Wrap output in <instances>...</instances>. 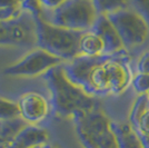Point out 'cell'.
I'll list each match as a JSON object with an SVG mask.
<instances>
[{
    "instance_id": "cell-25",
    "label": "cell",
    "mask_w": 149,
    "mask_h": 148,
    "mask_svg": "<svg viewBox=\"0 0 149 148\" xmlns=\"http://www.w3.org/2000/svg\"><path fill=\"white\" fill-rule=\"evenodd\" d=\"M138 133V131H137ZM138 136L140 138V142L143 144V148H149V134H143V133H138Z\"/></svg>"
},
{
    "instance_id": "cell-8",
    "label": "cell",
    "mask_w": 149,
    "mask_h": 148,
    "mask_svg": "<svg viewBox=\"0 0 149 148\" xmlns=\"http://www.w3.org/2000/svg\"><path fill=\"white\" fill-rule=\"evenodd\" d=\"M63 64L60 58L41 48L31 50L19 61L2 70V74L13 77H35L46 74L51 68Z\"/></svg>"
},
{
    "instance_id": "cell-7",
    "label": "cell",
    "mask_w": 149,
    "mask_h": 148,
    "mask_svg": "<svg viewBox=\"0 0 149 148\" xmlns=\"http://www.w3.org/2000/svg\"><path fill=\"white\" fill-rule=\"evenodd\" d=\"M36 45V22L30 13L25 11L16 20L0 22V46L32 47Z\"/></svg>"
},
{
    "instance_id": "cell-18",
    "label": "cell",
    "mask_w": 149,
    "mask_h": 148,
    "mask_svg": "<svg viewBox=\"0 0 149 148\" xmlns=\"http://www.w3.org/2000/svg\"><path fill=\"white\" fill-rule=\"evenodd\" d=\"M131 86L138 95L149 93V74L138 73L132 77Z\"/></svg>"
},
{
    "instance_id": "cell-5",
    "label": "cell",
    "mask_w": 149,
    "mask_h": 148,
    "mask_svg": "<svg viewBox=\"0 0 149 148\" xmlns=\"http://www.w3.org/2000/svg\"><path fill=\"white\" fill-rule=\"evenodd\" d=\"M99 13L91 0H68L51 10L49 22L76 31H89L95 25Z\"/></svg>"
},
{
    "instance_id": "cell-12",
    "label": "cell",
    "mask_w": 149,
    "mask_h": 148,
    "mask_svg": "<svg viewBox=\"0 0 149 148\" xmlns=\"http://www.w3.org/2000/svg\"><path fill=\"white\" fill-rule=\"evenodd\" d=\"M111 125L117 136L119 148H143L138 133L130 124L112 121Z\"/></svg>"
},
{
    "instance_id": "cell-17",
    "label": "cell",
    "mask_w": 149,
    "mask_h": 148,
    "mask_svg": "<svg viewBox=\"0 0 149 148\" xmlns=\"http://www.w3.org/2000/svg\"><path fill=\"white\" fill-rule=\"evenodd\" d=\"M24 13H25V10L22 8V5L2 7V8H0V22L16 20V19L20 18Z\"/></svg>"
},
{
    "instance_id": "cell-29",
    "label": "cell",
    "mask_w": 149,
    "mask_h": 148,
    "mask_svg": "<svg viewBox=\"0 0 149 148\" xmlns=\"http://www.w3.org/2000/svg\"><path fill=\"white\" fill-rule=\"evenodd\" d=\"M21 1H24V0H21Z\"/></svg>"
},
{
    "instance_id": "cell-2",
    "label": "cell",
    "mask_w": 149,
    "mask_h": 148,
    "mask_svg": "<svg viewBox=\"0 0 149 148\" xmlns=\"http://www.w3.org/2000/svg\"><path fill=\"white\" fill-rule=\"evenodd\" d=\"M44 77L50 93L52 114L57 117L74 118L99 108L96 97L87 94L69 79L63 64L51 68L44 74Z\"/></svg>"
},
{
    "instance_id": "cell-23",
    "label": "cell",
    "mask_w": 149,
    "mask_h": 148,
    "mask_svg": "<svg viewBox=\"0 0 149 148\" xmlns=\"http://www.w3.org/2000/svg\"><path fill=\"white\" fill-rule=\"evenodd\" d=\"M138 73L149 74V50L140 57L138 61Z\"/></svg>"
},
{
    "instance_id": "cell-15",
    "label": "cell",
    "mask_w": 149,
    "mask_h": 148,
    "mask_svg": "<svg viewBox=\"0 0 149 148\" xmlns=\"http://www.w3.org/2000/svg\"><path fill=\"white\" fill-rule=\"evenodd\" d=\"M149 109V96L148 94H143V95H138L136 98L132 108L130 111V116H129V121L130 125L136 128L139 119L141 118L143 114Z\"/></svg>"
},
{
    "instance_id": "cell-21",
    "label": "cell",
    "mask_w": 149,
    "mask_h": 148,
    "mask_svg": "<svg viewBox=\"0 0 149 148\" xmlns=\"http://www.w3.org/2000/svg\"><path fill=\"white\" fill-rule=\"evenodd\" d=\"M134 129L138 131V133L149 134V109L141 116V118L139 119V123L137 125V127L134 128Z\"/></svg>"
},
{
    "instance_id": "cell-11",
    "label": "cell",
    "mask_w": 149,
    "mask_h": 148,
    "mask_svg": "<svg viewBox=\"0 0 149 148\" xmlns=\"http://www.w3.org/2000/svg\"><path fill=\"white\" fill-rule=\"evenodd\" d=\"M49 134L41 127L35 125H27L13 138L8 148H32L42 146L48 142Z\"/></svg>"
},
{
    "instance_id": "cell-28",
    "label": "cell",
    "mask_w": 149,
    "mask_h": 148,
    "mask_svg": "<svg viewBox=\"0 0 149 148\" xmlns=\"http://www.w3.org/2000/svg\"><path fill=\"white\" fill-rule=\"evenodd\" d=\"M148 96H149V93H148Z\"/></svg>"
},
{
    "instance_id": "cell-20",
    "label": "cell",
    "mask_w": 149,
    "mask_h": 148,
    "mask_svg": "<svg viewBox=\"0 0 149 148\" xmlns=\"http://www.w3.org/2000/svg\"><path fill=\"white\" fill-rule=\"evenodd\" d=\"M135 9L143 16L149 26V0H132Z\"/></svg>"
},
{
    "instance_id": "cell-19",
    "label": "cell",
    "mask_w": 149,
    "mask_h": 148,
    "mask_svg": "<svg viewBox=\"0 0 149 148\" xmlns=\"http://www.w3.org/2000/svg\"><path fill=\"white\" fill-rule=\"evenodd\" d=\"M22 8L25 11L30 13L33 17L45 16L44 10L39 3V0H24L22 1Z\"/></svg>"
},
{
    "instance_id": "cell-16",
    "label": "cell",
    "mask_w": 149,
    "mask_h": 148,
    "mask_svg": "<svg viewBox=\"0 0 149 148\" xmlns=\"http://www.w3.org/2000/svg\"><path fill=\"white\" fill-rule=\"evenodd\" d=\"M20 117L17 103L0 97V120H8Z\"/></svg>"
},
{
    "instance_id": "cell-6",
    "label": "cell",
    "mask_w": 149,
    "mask_h": 148,
    "mask_svg": "<svg viewBox=\"0 0 149 148\" xmlns=\"http://www.w3.org/2000/svg\"><path fill=\"white\" fill-rule=\"evenodd\" d=\"M117 28L126 49L143 46L149 39V26L136 9H123L108 16Z\"/></svg>"
},
{
    "instance_id": "cell-22",
    "label": "cell",
    "mask_w": 149,
    "mask_h": 148,
    "mask_svg": "<svg viewBox=\"0 0 149 148\" xmlns=\"http://www.w3.org/2000/svg\"><path fill=\"white\" fill-rule=\"evenodd\" d=\"M66 1H68V0H39V3L42 8V10L47 9V10L51 11V10H55L56 8L63 5Z\"/></svg>"
},
{
    "instance_id": "cell-26",
    "label": "cell",
    "mask_w": 149,
    "mask_h": 148,
    "mask_svg": "<svg viewBox=\"0 0 149 148\" xmlns=\"http://www.w3.org/2000/svg\"><path fill=\"white\" fill-rule=\"evenodd\" d=\"M41 148H60L58 145H56V144H50V142H47V144H45V145H42V147Z\"/></svg>"
},
{
    "instance_id": "cell-9",
    "label": "cell",
    "mask_w": 149,
    "mask_h": 148,
    "mask_svg": "<svg viewBox=\"0 0 149 148\" xmlns=\"http://www.w3.org/2000/svg\"><path fill=\"white\" fill-rule=\"evenodd\" d=\"M19 115L28 125L40 123L47 117L49 105L41 94L30 91L20 96L18 100Z\"/></svg>"
},
{
    "instance_id": "cell-13",
    "label": "cell",
    "mask_w": 149,
    "mask_h": 148,
    "mask_svg": "<svg viewBox=\"0 0 149 148\" xmlns=\"http://www.w3.org/2000/svg\"><path fill=\"white\" fill-rule=\"evenodd\" d=\"M79 51L81 56H93L105 55V45L101 38L93 31H85L80 38Z\"/></svg>"
},
{
    "instance_id": "cell-27",
    "label": "cell",
    "mask_w": 149,
    "mask_h": 148,
    "mask_svg": "<svg viewBox=\"0 0 149 148\" xmlns=\"http://www.w3.org/2000/svg\"><path fill=\"white\" fill-rule=\"evenodd\" d=\"M42 146H36V147H32V148H41Z\"/></svg>"
},
{
    "instance_id": "cell-14",
    "label": "cell",
    "mask_w": 149,
    "mask_h": 148,
    "mask_svg": "<svg viewBox=\"0 0 149 148\" xmlns=\"http://www.w3.org/2000/svg\"><path fill=\"white\" fill-rule=\"evenodd\" d=\"M91 1L99 15L109 16L119 10L129 8L131 0H91Z\"/></svg>"
},
{
    "instance_id": "cell-10",
    "label": "cell",
    "mask_w": 149,
    "mask_h": 148,
    "mask_svg": "<svg viewBox=\"0 0 149 148\" xmlns=\"http://www.w3.org/2000/svg\"><path fill=\"white\" fill-rule=\"evenodd\" d=\"M91 31L97 34L104 41L106 55H115L123 50H127L117 28L108 16L99 15L91 28Z\"/></svg>"
},
{
    "instance_id": "cell-1",
    "label": "cell",
    "mask_w": 149,
    "mask_h": 148,
    "mask_svg": "<svg viewBox=\"0 0 149 148\" xmlns=\"http://www.w3.org/2000/svg\"><path fill=\"white\" fill-rule=\"evenodd\" d=\"M127 50L115 55L78 56L63 62L69 79L93 97L119 95L131 85L132 74Z\"/></svg>"
},
{
    "instance_id": "cell-4",
    "label": "cell",
    "mask_w": 149,
    "mask_h": 148,
    "mask_svg": "<svg viewBox=\"0 0 149 148\" xmlns=\"http://www.w3.org/2000/svg\"><path fill=\"white\" fill-rule=\"evenodd\" d=\"M74 121L77 136L85 148H119L112 121L99 108L76 116Z\"/></svg>"
},
{
    "instance_id": "cell-24",
    "label": "cell",
    "mask_w": 149,
    "mask_h": 148,
    "mask_svg": "<svg viewBox=\"0 0 149 148\" xmlns=\"http://www.w3.org/2000/svg\"><path fill=\"white\" fill-rule=\"evenodd\" d=\"M18 5H22L21 0H0V8H2V7L18 6Z\"/></svg>"
},
{
    "instance_id": "cell-3",
    "label": "cell",
    "mask_w": 149,
    "mask_h": 148,
    "mask_svg": "<svg viewBox=\"0 0 149 148\" xmlns=\"http://www.w3.org/2000/svg\"><path fill=\"white\" fill-rule=\"evenodd\" d=\"M33 18L36 22V46L38 48L48 51L66 62L80 56L79 43L85 31L71 30L54 25L45 16Z\"/></svg>"
}]
</instances>
